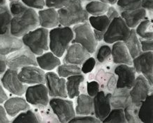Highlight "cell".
<instances>
[{
  "instance_id": "1",
  "label": "cell",
  "mask_w": 153,
  "mask_h": 123,
  "mask_svg": "<svg viewBox=\"0 0 153 123\" xmlns=\"http://www.w3.org/2000/svg\"><path fill=\"white\" fill-rule=\"evenodd\" d=\"M39 26L38 13L34 9L27 7L22 12L12 16L9 33L13 36L20 38Z\"/></svg>"
},
{
  "instance_id": "2",
  "label": "cell",
  "mask_w": 153,
  "mask_h": 123,
  "mask_svg": "<svg viewBox=\"0 0 153 123\" xmlns=\"http://www.w3.org/2000/svg\"><path fill=\"white\" fill-rule=\"evenodd\" d=\"M57 13L59 24L62 26H74L86 22L89 18L80 0H71L66 6L59 9Z\"/></svg>"
},
{
  "instance_id": "3",
  "label": "cell",
  "mask_w": 153,
  "mask_h": 123,
  "mask_svg": "<svg viewBox=\"0 0 153 123\" xmlns=\"http://www.w3.org/2000/svg\"><path fill=\"white\" fill-rule=\"evenodd\" d=\"M74 36L70 26L53 28L49 32V49L58 57H61L66 52Z\"/></svg>"
},
{
  "instance_id": "4",
  "label": "cell",
  "mask_w": 153,
  "mask_h": 123,
  "mask_svg": "<svg viewBox=\"0 0 153 123\" xmlns=\"http://www.w3.org/2000/svg\"><path fill=\"white\" fill-rule=\"evenodd\" d=\"M23 45L36 55H40L49 50V31L47 28H38L22 36Z\"/></svg>"
},
{
  "instance_id": "5",
  "label": "cell",
  "mask_w": 153,
  "mask_h": 123,
  "mask_svg": "<svg viewBox=\"0 0 153 123\" xmlns=\"http://www.w3.org/2000/svg\"><path fill=\"white\" fill-rule=\"evenodd\" d=\"M74 36L72 43H78L88 50L89 53H94L97 45V41L94 36L93 30L87 21L74 25L72 28Z\"/></svg>"
},
{
  "instance_id": "6",
  "label": "cell",
  "mask_w": 153,
  "mask_h": 123,
  "mask_svg": "<svg viewBox=\"0 0 153 123\" xmlns=\"http://www.w3.org/2000/svg\"><path fill=\"white\" fill-rule=\"evenodd\" d=\"M130 28L119 16L111 21L104 34L103 40L108 44L124 41L130 34Z\"/></svg>"
},
{
  "instance_id": "7",
  "label": "cell",
  "mask_w": 153,
  "mask_h": 123,
  "mask_svg": "<svg viewBox=\"0 0 153 123\" xmlns=\"http://www.w3.org/2000/svg\"><path fill=\"white\" fill-rule=\"evenodd\" d=\"M6 62L9 69L16 70L26 66L38 65L35 54L25 46L8 54L6 57Z\"/></svg>"
},
{
  "instance_id": "8",
  "label": "cell",
  "mask_w": 153,
  "mask_h": 123,
  "mask_svg": "<svg viewBox=\"0 0 153 123\" xmlns=\"http://www.w3.org/2000/svg\"><path fill=\"white\" fill-rule=\"evenodd\" d=\"M49 104L54 114L60 122H68L76 116L74 103L63 98L54 97L49 101Z\"/></svg>"
},
{
  "instance_id": "9",
  "label": "cell",
  "mask_w": 153,
  "mask_h": 123,
  "mask_svg": "<svg viewBox=\"0 0 153 123\" xmlns=\"http://www.w3.org/2000/svg\"><path fill=\"white\" fill-rule=\"evenodd\" d=\"M133 64L136 72L142 74L151 86L153 83V53L152 51L142 52L133 59Z\"/></svg>"
},
{
  "instance_id": "10",
  "label": "cell",
  "mask_w": 153,
  "mask_h": 123,
  "mask_svg": "<svg viewBox=\"0 0 153 123\" xmlns=\"http://www.w3.org/2000/svg\"><path fill=\"white\" fill-rule=\"evenodd\" d=\"M25 93V100L31 105L47 106L49 104L48 90L44 83H38L27 87Z\"/></svg>"
},
{
  "instance_id": "11",
  "label": "cell",
  "mask_w": 153,
  "mask_h": 123,
  "mask_svg": "<svg viewBox=\"0 0 153 123\" xmlns=\"http://www.w3.org/2000/svg\"><path fill=\"white\" fill-rule=\"evenodd\" d=\"M152 93V86L142 75L136 77L135 83L130 89L131 101L135 105L141 104L147 96Z\"/></svg>"
},
{
  "instance_id": "12",
  "label": "cell",
  "mask_w": 153,
  "mask_h": 123,
  "mask_svg": "<svg viewBox=\"0 0 153 123\" xmlns=\"http://www.w3.org/2000/svg\"><path fill=\"white\" fill-rule=\"evenodd\" d=\"M45 83L50 96L63 98L68 97L64 78L60 77L54 72H50L45 74Z\"/></svg>"
},
{
  "instance_id": "13",
  "label": "cell",
  "mask_w": 153,
  "mask_h": 123,
  "mask_svg": "<svg viewBox=\"0 0 153 123\" xmlns=\"http://www.w3.org/2000/svg\"><path fill=\"white\" fill-rule=\"evenodd\" d=\"M1 81L3 86L13 95L21 96L25 92L27 87L18 77V70L11 69L6 70Z\"/></svg>"
},
{
  "instance_id": "14",
  "label": "cell",
  "mask_w": 153,
  "mask_h": 123,
  "mask_svg": "<svg viewBox=\"0 0 153 123\" xmlns=\"http://www.w3.org/2000/svg\"><path fill=\"white\" fill-rule=\"evenodd\" d=\"M18 77L20 81L26 84L45 83V73L36 66H26L18 72Z\"/></svg>"
},
{
  "instance_id": "15",
  "label": "cell",
  "mask_w": 153,
  "mask_h": 123,
  "mask_svg": "<svg viewBox=\"0 0 153 123\" xmlns=\"http://www.w3.org/2000/svg\"><path fill=\"white\" fill-rule=\"evenodd\" d=\"M136 70L134 67L127 64H121L114 69V74L118 77L117 88H127L131 89L136 80Z\"/></svg>"
},
{
  "instance_id": "16",
  "label": "cell",
  "mask_w": 153,
  "mask_h": 123,
  "mask_svg": "<svg viewBox=\"0 0 153 123\" xmlns=\"http://www.w3.org/2000/svg\"><path fill=\"white\" fill-rule=\"evenodd\" d=\"M111 93H105V91H99L93 97V109L95 116L102 122L111 110L110 105Z\"/></svg>"
},
{
  "instance_id": "17",
  "label": "cell",
  "mask_w": 153,
  "mask_h": 123,
  "mask_svg": "<svg viewBox=\"0 0 153 123\" xmlns=\"http://www.w3.org/2000/svg\"><path fill=\"white\" fill-rule=\"evenodd\" d=\"M66 53L64 57V64L82 65L84 61L91 57V53L88 50L78 43H72L66 49Z\"/></svg>"
},
{
  "instance_id": "18",
  "label": "cell",
  "mask_w": 153,
  "mask_h": 123,
  "mask_svg": "<svg viewBox=\"0 0 153 123\" xmlns=\"http://www.w3.org/2000/svg\"><path fill=\"white\" fill-rule=\"evenodd\" d=\"M23 47L22 40L18 37L12 36L9 32L0 34V54L8 55Z\"/></svg>"
},
{
  "instance_id": "19",
  "label": "cell",
  "mask_w": 153,
  "mask_h": 123,
  "mask_svg": "<svg viewBox=\"0 0 153 123\" xmlns=\"http://www.w3.org/2000/svg\"><path fill=\"white\" fill-rule=\"evenodd\" d=\"M111 54L112 55L113 62L114 64L133 65V59L123 41H119L114 43Z\"/></svg>"
},
{
  "instance_id": "20",
  "label": "cell",
  "mask_w": 153,
  "mask_h": 123,
  "mask_svg": "<svg viewBox=\"0 0 153 123\" xmlns=\"http://www.w3.org/2000/svg\"><path fill=\"white\" fill-rule=\"evenodd\" d=\"M39 25L45 28H53L59 24L57 11L54 8L40 10L38 13Z\"/></svg>"
},
{
  "instance_id": "21",
  "label": "cell",
  "mask_w": 153,
  "mask_h": 123,
  "mask_svg": "<svg viewBox=\"0 0 153 123\" xmlns=\"http://www.w3.org/2000/svg\"><path fill=\"white\" fill-rule=\"evenodd\" d=\"M120 16L130 28H134L147 16V11L140 7L132 10L121 11Z\"/></svg>"
},
{
  "instance_id": "22",
  "label": "cell",
  "mask_w": 153,
  "mask_h": 123,
  "mask_svg": "<svg viewBox=\"0 0 153 123\" xmlns=\"http://www.w3.org/2000/svg\"><path fill=\"white\" fill-rule=\"evenodd\" d=\"M4 108L9 116L15 117L21 112L30 109V105L23 98L13 97L5 101Z\"/></svg>"
},
{
  "instance_id": "23",
  "label": "cell",
  "mask_w": 153,
  "mask_h": 123,
  "mask_svg": "<svg viewBox=\"0 0 153 123\" xmlns=\"http://www.w3.org/2000/svg\"><path fill=\"white\" fill-rule=\"evenodd\" d=\"M130 89L127 88H117L111 93L110 105L113 108H124L131 102Z\"/></svg>"
},
{
  "instance_id": "24",
  "label": "cell",
  "mask_w": 153,
  "mask_h": 123,
  "mask_svg": "<svg viewBox=\"0 0 153 123\" xmlns=\"http://www.w3.org/2000/svg\"><path fill=\"white\" fill-rule=\"evenodd\" d=\"M75 113L78 116H90L94 113L93 98L85 94L78 95Z\"/></svg>"
},
{
  "instance_id": "25",
  "label": "cell",
  "mask_w": 153,
  "mask_h": 123,
  "mask_svg": "<svg viewBox=\"0 0 153 123\" xmlns=\"http://www.w3.org/2000/svg\"><path fill=\"white\" fill-rule=\"evenodd\" d=\"M153 95L152 93L149 94L146 99L141 103L138 110V118L141 122H153Z\"/></svg>"
},
{
  "instance_id": "26",
  "label": "cell",
  "mask_w": 153,
  "mask_h": 123,
  "mask_svg": "<svg viewBox=\"0 0 153 123\" xmlns=\"http://www.w3.org/2000/svg\"><path fill=\"white\" fill-rule=\"evenodd\" d=\"M36 62L41 69L47 71L54 69L61 64L59 58L52 52H48L38 55V57H36Z\"/></svg>"
},
{
  "instance_id": "27",
  "label": "cell",
  "mask_w": 153,
  "mask_h": 123,
  "mask_svg": "<svg viewBox=\"0 0 153 123\" xmlns=\"http://www.w3.org/2000/svg\"><path fill=\"white\" fill-rule=\"evenodd\" d=\"M85 80L83 75H77L70 76L66 81V89L68 97L74 98L80 94V85Z\"/></svg>"
},
{
  "instance_id": "28",
  "label": "cell",
  "mask_w": 153,
  "mask_h": 123,
  "mask_svg": "<svg viewBox=\"0 0 153 123\" xmlns=\"http://www.w3.org/2000/svg\"><path fill=\"white\" fill-rule=\"evenodd\" d=\"M123 42L128 49V51L132 59H134L142 52L140 41L137 36L136 31L133 28L131 29L130 34L128 38L123 41Z\"/></svg>"
},
{
  "instance_id": "29",
  "label": "cell",
  "mask_w": 153,
  "mask_h": 123,
  "mask_svg": "<svg viewBox=\"0 0 153 123\" xmlns=\"http://www.w3.org/2000/svg\"><path fill=\"white\" fill-rule=\"evenodd\" d=\"M109 4L100 0H93L85 5V9L88 14L92 16H100L107 12Z\"/></svg>"
},
{
  "instance_id": "30",
  "label": "cell",
  "mask_w": 153,
  "mask_h": 123,
  "mask_svg": "<svg viewBox=\"0 0 153 123\" xmlns=\"http://www.w3.org/2000/svg\"><path fill=\"white\" fill-rule=\"evenodd\" d=\"M90 25L95 30L99 31H104L107 30L111 20L107 17V15L103 14L100 16H92L88 18Z\"/></svg>"
},
{
  "instance_id": "31",
  "label": "cell",
  "mask_w": 153,
  "mask_h": 123,
  "mask_svg": "<svg viewBox=\"0 0 153 123\" xmlns=\"http://www.w3.org/2000/svg\"><path fill=\"white\" fill-rule=\"evenodd\" d=\"M12 16L9 9L5 6L0 7V34H4L9 32L10 23Z\"/></svg>"
},
{
  "instance_id": "32",
  "label": "cell",
  "mask_w": 153,
  "mask_h": 123,
  "mask_svg": "<svg viewBox=\"0 0 153 123\" xmlns=\"http://www.w3.org/2000/svg\"><path fill=\"white\" fill-rule=\"evenodd\" d=\"M136 33L140 38L145 39H152L153 30L152 22L150 20H143L136 26Z\"/></svg>"
},
{
  "instance_id": "33",
  "label": "cell",
  "mask_w": 153,
  "mask_h": 123,
  "mask_svg": "<svg viewBox=\"0 0 153 123\" xmlns=\"http://www.w3.org/2000/svg\"><path fill=\"white\" fill-rule=\"evenodd\" d=\"M57 73L60 77L66 78L70 76L80 75L82 73L79 65L71 64H64L57 67Z\"/></svg>"
},
{
  "instance_id": "34",
  "label": "cell",
  "mask_w": 153,
  "mask_h": 123,
  "mask_svg": "<svg viewBox=\"0 0 153 123\" xmlns=\"http://www.w3.org/2000/svg\"><path fill=\"white\" fill-rule=\"evenodd\" d=\"M139 105H135L134 103L131 102L123 108L124 116L126 122L137 123L140 122V119L138 118V110Z\"/></svg>"
},
{
  "instance_id": "35",
  "label": "cell",
  "mask_w": 153,
  "mask_h": 123,
  "mask_svg": "<svg viewBox=\"0 0 153 123\" xmlns=\"http://www.w3.org/2000/svg\"><path fill=\"white\" fill-rule=\"evenodd\" d=\"M41 120L33 110H28L23 111L17 116L13 120V123H38Z\"/></svg>"
},
{
  "instance_id": "36",
  "label": "cell",
  "mask_w": 153,
  "mask_h": 123,
  "mask_svg": "<svg viewBox=\"0 0 153 123\" xmlns=\"http://www.w3.org/2000/svg\"><path fill=\"white\" fill-rule=\"evenodd\" d=\"M104 123H125L126 120L123 108H114L111 110L109 115L104 119Z\"/></svg>"
},
{
  "instance_id": "37",
  "label": "cell",
  "mask_w": 153,
  "mask_h": 123,
  "mask_svg": "<svg viewBox=\"0 0 153 123\" xmlns=\"http://www.w3.org/2000/svg\"><path fill=\"white\" fill-rule=\"evenodd\" d=\"M97 79H100L98 81H101L102 83L103 88L106 86L108 90L110 91H113L114 89L116 88L117 85V79H116L114 75L111 73H106L102 72V74L98 73Z\"/></svg>"
},
{
  "instance_id": "38",
  "label": "cell",
  "mask_w": 153,
  "mask_h": 123,
  "mask_svg": "<svg viewBox=\"0 0 153 123\" xmlns=\"http://www.w3.org/2000/svg\"><path fill=\"white\" fill-rule=\"evenodd\" d=\"M142 0H117V7L121 11L132 10L141 7Z\"/></svg>"
},
{
  "instance_id": "39",
  "label": "cell",
  "mask_w": 153,
  "mask_h": 123,
  "mask_svg": "<svg viewBox=\"0 0 153 123\" xmlns=\"http://www.w3.org/2000/svg\"><path fill=\"white\" fill-rule=\"evenodd\" d=\"M111 54V49L107 45H102L98 49L97 53V60L100 63H102L109 58Z\"/></svg>"
},
{
  "instance_id": "40",
  "label": "cell",
  "mask_w": 153,
  "mask_h": 123,
  "mask_svg": "<svg viewBox=\"0 0 153 123\" xmlns=\"http://www.w3.org/2000/svg\"><path fill=\"white\" fill-rule=\"evenodd\" d=\"M26 7L22 1H11L9 5V11L12 16H14L16 15H18L26 9Z\"/></svg>"
},
{
  "instance_id": "41",
  "label": "cell",
  "mask_w": 153,
  "mask_h": 123,
  "mask_svg": "<svg viewBox=\"0 0 153 123\" xmlns=\"http://www.w3.org/2000/svg\"><path fill=\"white\" fill-rule=\"evenodd\" d=\"M70 123H99L101 122V121L99 119L93 116H81L74 117L72 118L69 122Z\"/></svg>"
},
{
  "instance_id": "42",
  "label": "cell",
  "mask_w": 153,
  "mask_h": 123,
  "mask_svg": "<svg viewBox=\"0 0 153 123\" xmlns=\"http://www.w3.org/2000/svg\"><path fill=\"white\" fill-rule=\"evenodd\" d=\"M96 65V60L94 57H90L87 60H85L83 64H82L81 72L84 74H88L91 72L94 69Z\"/></svg>"
},
{
  "instance_id": "43",
  "label": "cell",
  "mask_w": 153,
  "mask_h": 123,
  "mask_svg": "<svg viewBox=\"0 0 153 123\" xmlns=\"http://www.w3.org/2000/svg\"><path fill=\"white\" fill-rule=\"evenodd\" d=\"M71 0H45V6L48 8L59 9L68 4Z\"/></svg>"
},
{
  "instance_id": "44",
  "label": "cell",
  "mask_w": 153,
  "mask_h": 123,
  "mask_svg": "<svg viewBox=\"0 0 153 123\" xmlns=\"http://www.w3.org/2000/svg\"><path fill=\"white\" fill-rule=\"evenodd\" d=\"M24 4L32 9H42L45 6V0H21Z\"/></svg>"
},
{
  "instance_id": "45",
  "label": "cell",
  "mask_w": 153,
  "mask_h": 123,
  "mask_svg": "<svg viewBox=\"0 0 153 123\" xmlns=\"http://www.w3.org/2000/svg\"><path fill=\"white\" fill-rule=\"evenodd\" d=\"M87 92L88 95L91 97H94L100 91V84L97 81H92L87 83Z\"/></svg>"
},
{
  "instance_id": "46",
  "label": "cell",
  "mask_w": 153,
  "mask_h": 123,
  "mask_svg": "<svg viewBox=\"0 0 153 123\" xmlns=\"http://www.w3.org/2000/svg\"><path fill=\"white\" fill-rule=\"evenodd\" d=\"M138 39H139V41H140L142 52L152 51L153 50L152 39H145L142 38H139Z\"/></svg>"
},
{
  "instance_id": "47",
  "label": "cell",
  "mask_w": 153,
  "mask_h": 123,
  "mask_svg": "<svg viewBox=\"0 0 153 123\" xmlns=\"http://www.w3.org/2000/svg\"><path fill=\"white\" fill-rule=\"evenodd\" d=\"M106 13H107V17L110 19L111 21L113 19L116 18V17H118L120 16L118 12V11L116 9V8H114V7H110V6H109L107 12Z\"/></svg>"
},
{
  "instance_id": "48",
  "label": "cell",
  "mask_w": 153,
  "mask_h": 123,
  "mask_svg": "<svg viewBox=\"0 0 153 123\" xmlns=\"http://www.w3.org/2000/svg\"><path fill=\"white\" fill-rule=\"evenodd\" d=\"M9 122V120L7 116V112L4 107L0 105V123Z\"/></svg>"
},
{
  "instance_id": "49",
  "label": "cell",
  "mask_w": 153,
  "mask_h": 123,
  "mask_svg": "<svg viewBox=\"0 0 153 123\" xmlns=\"http://www.w3.org/2000/svg\"><path fill=\"white\" fill-rule=\"evenodd\" d=\"M7 62L5 55L0 54V75L4 73L7 70Z\"/></svg>"
},
{
  "instance_id": "50",
  "label": "cell",
  "mask_w": 153,
  "mask_h": 123,
  "mask_svg": "<svg viewBox=\"0 0 153 123\" xmlns=\"http://www.w3.org/2000/svg\"><path fill=\"white\" fill-rule=\"evenodd\" d=\"M141 7L146 9V10H152L153 0H142Z\"/></svg>"
},
{
  "instance_id": "51",
  "label": "cell",
  "mask_w": 153,
  "mask_h": 123,
  "mask_svg": "<svg viewBox=\"0 0 153 123\" xmlns=\"http://www.w3.org/2000/svg\"><path fill=\"white\" fill-rule=\"evenodd\" d=\"M8 99L7 94L4 90L3 87L1 86V85L0 84V104L4 103Z\"/></svg>"
},
{
  "instance_id": "52",
  "label": "cell",
  "mask_w": 153,
  "mask_h": 123,
  "mask_svg": "<svg viewBox=\"0 0 153 123\" xmlns=\"http://www.w3.org/2000/svg\"><path fill=\"white\" fill-rule=\"evenodd\" d=\"M93 34L95 40L97 41H101L103 40L104 34H105V32H104V31H99L93 29Z\"/></svg>"
},
{
  "instance_id": "53",
  "label": "cell",
  "mask_w": 153,
  "mask_h": 123,
  "mask_svg": "<svg viewBox=\"0 0 153 123\" xmlns=\"http://www.w3.org/2000/svg\"><path fill=\"white\" fill-rule=\"evenodd\" d=\"M100 1H102L104 3L107 4H110V5H114L115 4H117V0H100Z\"/></svg>"
},
{
  "instance_id": "54",
  "label": "cell",
  "mask_w": 153,
  "mask_h": 123,
  "mask_svg": "<svg viewBox=\"0 0 153 123\" xmlns=\"http://www.w3.org/2000/svg\"><path fill=\"white\" fill-rule=\"evenodd\" d=\"M7 0H0V7L1 6H5L6 2H7Z\"/></svg>"
},
{
  "instance_id": "55",
  "label": "cell",
  "mask_w": 153,
  "mask_h": 123,
  "mask_svg": "<svg viewBox=\"0 0 153 123\" xmlns=\"http://www.w3.org/2000/svg\"><path fill=\"white\" fill-rule=\"evenodd\" d=\"M81 1V0H80ZM85 1H93V0H85Z\"/></svg>"
}]
</instances>
